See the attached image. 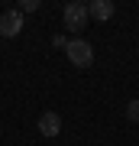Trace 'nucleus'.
I'll use <instances>...</instances> for the list:
<instances>
[{"mask_svg":"<svg viewBox=\"0 0 139 146\" xmlns=\"http://www.w3.org/2000/svg\"><path fill=\"white\" fill-rule=\"evenodd\" d=\"M65 55H68V62L78 65V68H91L94 65V49H91L88 39H68L65 42Z\"/></svg>","mask_w":139,"mask_h":146,"instance_id":"nucleus-1","label":"nucleus"},{"mask_svg":"<svg viewBox=\"0 0 139 146\" xmlns=\"http://www.w3.org/2000/svg\"><path fill=\"white\" fill-rule=\"evenodd\" d=\"M126 120H133V123H139V98H133L126 104Z\"/></svg>","mask_w":139,"mask_h":146,"instance_id":"nucleus-6","label":"nucleus"},{"mask_svg":"<svg viewBox=\"0 0 139 146\" xmlns=\"http://www.w3.org/2000/svg\"><path fill=\"white\" fill-rule=\"evenodd\" d=\"M16 10H20V13H36V10H39V0H23Z\"/></svg>","mask_w":139,"mask_h":146,"instance_id":"nucleus-7","label":"nucleus"},{"mask_svg":"<svg viewBox=\"0 0 139 146\" xmlns=\"http://www.w3.org/2000/svg\"><path fill=\"white\" fill-rule=\"evenodd\" d=\"M20 33H23V13L13 7V10H7L3 16H0V36L13 39V36H20Z\"/></svg>","mask_w":139,"mask_h":146,"instance_id":"nucleus-3","label":"nucleus"},{"mask_svg":"<svg viewBox=\"0 0 139 146\" xmlns=\"http://www.w3.org/2000/svg\"><path fill=\"white\" fill-rule=\"evenodd\" d=\"M88 16L91 20H110V16H113V3H110V0H91L88 3Z\"/></svg>","mask_w":139,"mask_h":146,"instance_id":"nucleus-5","label":"nucleus"},{"mask_svg":"<svg viewBox=\"0 0 139 146\" xmlns=\"http://www.w3.org/2000/svg\"><path fill=\"white\" fill-rule=\"evenodd\" d=\"M36 130L42 133V136H58L62 133V114H55V110H45V114L39 117V123H36Z\"/></svg>","mask_w":139,"mask_h":146,"instance_id":"nucleus-4","label":"nucleus"},{"mask_svg":"<svg viewBox=\"0 0 139 146\" xmlns=\"http://www.w3.org/2000/svg\"><path fill=\"white\" fill-rule=\"evenodd\" d=\"M62 20H65V29H71V33H81L84 26H88V3H81V0H71V3H65V10H62Z\"/></svg>","mask_w":139,"mask_h":146,"instance_id":"nucleus-2","label":"nucleus"}]
</instances>
